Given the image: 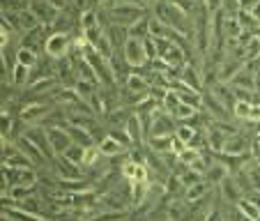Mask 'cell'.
I'll return each mask as SVG.
<instances>
[{"instance_id": "6da1fadb", "label": "cell", "mask_w": 260, "mask_h": 221, "mask_svg": "<svg viewBox=\"0 0 260 221\" xmlns=\"http://www.w3.org/2000/svg\"><path fill=\"white\" fill-rule=\"evenodd\" d=\"M69 51H72V40H69V35H64V33H51L49 37L44 40V53L49 55L51 60L67 58Z\"/></svg>"}, {"instance_id": "7a4b0ae2", "label": "cell", "mask_w": 260, "mask_h": 221, "mask_svg": "<svg viewBox=\"0 0 260 221\" xmlns=\"http://www.w3.org/2000/svg\"><path fill=\"white\" fill-rule=\"evenodd\" d=\"M23 136L28 138L30 143H32L37 150H40L42 154H44L46 159H49L51 164L55 162V152L51 150V143H49V134H46V129L42 127V124H30L28 129L23 132Z\"/></svg>"}, {"instance_id": "3957f363", "label": "cell", "mask_w": 260, "mask_h": 221, "mask_svg": "<svg viewBox=\"0 0 260 221\" xmlns=\"http://www.w3.org/2000/svg\"><path fill=\"white\" fill-rule=\"evenodd\" d=\"M108 16H111V23H118V25H124V28H129L134 21H138L141 16H145V10L132 5V3H120L118 7L108 10Z\"/></svg>"}, {"instance_id": "277c9868", "label": "cell", "mask_w": 260, "mask_h": 221, "mask_svg": "<svg viewBox=\"0 0 260 221\" xmlns=\"http://www.w3.org/2000/svg\"><path fill=\"white\" fill-rule=\"evenodd\" d=\"M122 58H124V62H127L129 69H138V67H143V65H147V55H145L143 40L129 37L122 46Z\"/></svg>"}, {"instance_id": "5b68a950", "label": "cell", "mask_w": 260, "mask_h": 221, "mask_svg": "<svg viewBox=\"0 0 260 221\" xmlns=\"http://www.w3.org/2000/svg\"><path fill=\"white\" fill-rule=\"evenodd\" d=\"M177 120L173 118L168 111L157 108L152 113V127H150V136H173L177 129Z\"/></svg>"}, {"instance_id": "8992f818", "label": "cell", "mask_w": 260, "mask_h": 221, "mask_svg": "<svg viewBox=\"0 0 260 221\" xmlns=\"http://www.w3.org/2000/svg\"><path fill=\"white\" fill-rule=\"evenodd\" d=\"M251 147H253V141H249L246 136H242V132L233 134V136L226 138V147L221 154H233V157H249Z\"/></svg>"}, {"instance_id": "52a82bcc", "label": "cell", "mask_w": 260, "mask_h": 221, "mask_svg": "<svg viewBox=\"0 0 260 221\" xmlns=\"http://www.w3.org/2000/svg\"><path fill=\"white\" fill-rule=\"evenodd\" d=\"M30 10H32V14L40 19L42 25H53L55 19H58V14H60L49 0H30Z\"/></svg>"}, {"instance_id": "ba28073f", "label": "cell", "mask_w": 260, "mask_h": 221, "mask_svg": "<svg viewBox=\"0 0 260 221\" xmlns=\"http://www.w3.org/2000/svg\"><path fill=\"white\" fill-rule=\"evenodd\" d=\"M51 111L49 104L44 102H35V104H28V106H23V111H21V122H25L30 127V124H40L42 120L46 118V113Z\"/></svg>"}, {"instance_id": "9c48e42d", "label": "cell", "mask_w": 260, "mask_h": 221, "mask_svg": "<svg viewBox=\"0 0 260 221\" xmlns=\"http://www.w3.org/2000/svg\"><path fill=\"white\" fill-rule=\"evenodd\" d=\"M46 134H49L51 150L55 152V159H58L60 154L72 145V138H69V134H67V129L64 127H51V129H46Z\"/></svg>"}, {"instance_id": "30bf717a", "label": "cell", "mask_w": 260, "mask_h": 221, "mask_svg": "<svg viewBox=\"0 0 260 221\" xmlns=\"http://www.w3.org/2000/svg\"><path fill=\"white\" fill-rule=\"evenodd\" d=\"M124 132H127L129 141H132L134 147H145V132H143V124H141V118L136 113H132L124 122Z\"/></svg>"}, {"instance_id": "8fae6325", "label": "cell", "mask_w": 260, "mask_h": 221, "mask_svg": "<svg viewBox=\"0 0 260 221\" xmlns=\"http://www.w3.org/2000/svg\"><path fill=\"white\" fill-rule=\"evenodd\" d=\"M228 175H231V168L221 162L219 154H216V162H212L210 166H207V171H205V180L210 182L212 187H219V184L226 180Z\"/></svg>"}, {"instance_id": "7c38bea8", "label": "cell", "mask_w": 260, "mask_h": 221, "mask_svg": "<svg viewBox=\"0 0 260 221\" xmlns=\"http://www.w3.org/2000/svg\"><path fill=\"white\" fill-rule=\"evenodd\" d=\"M226 134L221 132V129L214 127V122L205 129V147H210L214 154H221L223 152V147H226Z\"/></svg>"}, {"instance_id": "4fadbf2b", "label": "cell", "mask_w": 260, "mask_h": 221, "mask_svg": "<svg viewBox=\"0 0 260 221\" xmlns=\"http://www.w3.org/2000/svg\"><path fill=\"white\" fill-rule=\"evenodd\" d=\"M219 192H221V196H223V203H231V205H235V203L244 196L242 189H240V184H237V180H235V175H228L226 180L221 182Z\"/></svg>"}, {"instance_id": "5bb4252c", "label": "cell", "mask_w": 260, "mask_h": 221, "mask_svg": "<svg viewBox=\"0 0 260 221\" xmlns=\"http://www.w3.org/2000/svg\"><path fill=\"white\" fill-rule=\"evenodd\" d=\"M97 147H99V152H102L104 157H124V154H127V150H129L127 145H122V143L115 141V138L108 136V134L97 143Z\"/></svg>"}, {"instance_id": "9a60e30c", "label": "cell", "mask_w": 260, "mask_h": 221, "mask_svg": "<svg viewBox=\"0 0 260 221\" xmlns=\"http://www.w3.org/2000/svg\"><path fill=\"white\" fill-rule=\"evenodd\" d=\"M55 173H58V180H81V168L83 166H76V164L67 162L64 157H58L55 159Z\"/></svg>"}, {"instance_id": "2e32d148", "label": "cell", "mask_w": 260, "mask_h": 221, "mask_svg": "<svg viewBox=\"0 0 260 221\" xmlns=\"http://www.w3.org/2000/svg\"><path fill=\"white\" fill-rule=\"evenodd\" d=\"M14 143H16V145H19V150H21V152H23L25 157L30 159V164H32V166H35V164H44V166H49V164H51L49 159H46L44 154H42L40 150H37V147H35L32 143H30V141H28V138H25V136L16 138Z\"/></svg>"}, {"instance_id": "e0dca14e", "label": "cell", "mask_w": 260, "mask_h": 221, "mask_svg": "<svg viewBox=\"0 0 260 221\" xmlns=\"http://www.w3.org/2000/svg\"><path fill=\"white\" fill-rule=\"evenodd\" d=\"M210 189H212V184L203 177L201 182H196V184H191V187H187L184 189V203H196V201H201V198H205L207 194H210Z\"/></svg>"}, {"instance_id": "ac0fdd59", "label": "cell", "mask_w": 260, "mask_h": 221, "mask_svg": "<svg viewBox=\"0 0 260 221\" xmlns=\"http://www.w3.org/2000/svg\"><path fill=\"white\" fill-rule=\"evenodd\" d=\"M14 177L16 182L14 184H23V187H37V182H40V173L35 171L32 166H21L14 171Z\"/></svg>"}, {"instance_id": "d6986e66", "label": "cell", "mask_w": 260, "mask_h": 221, "mask_svg": "<svg viewBox=\"0 0 260 221\" xmlns=\"http://www.w3.org/2000/svg\"><path fill=\"white\" fill-rule=\"evenodd\" d=\"M64 129H67V134H69V138H72V143H79V145H83V147L97 145V143H94V138H92V134H90L88 129L76 127V124H67Z\"/></svg>"}, {"instance_id": "ffe728a7", "label": "cell", "mask_w": 260, "mask_h": 221, "mask_svg": "<svg viewBox=\"0 0 260 221\" xmlns=\"http://www.w3.org/2000/svg\"><path fill=\"white\" fill-rule=\"evenodd\" d=\"M124 88L129 90V92H141V94H147V90H150V81L143 76V74H127V79H124Z\"/></svg>"}, {"instance_id": "44dd1931", "label": "cell", "mask_w": 260, "mask_h": 221, "mask_svg": "<svg viewBox=\"0 0 260 221\" xmlns=\"http://www.w3.org/2000/svg\"><path fill=\"white\" fill-rule=\"evenodd\" d=\"M14 60L19 65H23V67H28V69H35L37 65H40V55H37V51L28 49V46H19V49H16Z\"/></svg>"}, {"instance_id": "7402d4cb", "label": "cell", "mask_w": 260, "mask_h": 221, "mask_svg": "<svg viewBox=\"0 0 260 221\" xmlns=\"http://www.w3.org/2000/svg\"><path fill=\"white\" fill-rule=\"evenodd\" d=\"M127 33H129V37H136V40H145V37H150V14H145L138 21H134V23L127 28Z\"/></svg>"}, {"instance_id": "603a6c76", "label": "cell", "mask_w": 260, "mask_h": 221, "mask_svg": "<svg viewBox=\"0 0 260 221\" xmlns=\"http://www.w3.org/2000/svg\"><path fill=\"white\" fill-rule=\"evenodd\" d=\"M235 207H237V210H240L244 216H249L251 221L260 219V205L253 201V198H249V196H242L240 201L235 203Z\"/></svg>"}, {"instance_id": "cb8c5ba5", "label": "cell", "mask_w": 260, "mask_h": 221, "mask_svg": "<svg viewBox=\"0 0 260 221\" xmlns=\"http://www.w3.org/2000/svg\"><path fill=\"white\" fill-rule=\"evenodd\" d=\"M42 28V23H40V19L32 14V10H23V12H19V30L21 33H32V30H40Z\"/></svg>"}, {"instance_id": "d4e9b609", "label": "cell", "mask_w": 260, "mask_h": 221, "mask_svg": "<svg viewBox=\"0 0 260 221\" xmlns=\"http://www.w3.org/2000/svg\"><path fill=\"white\" fill-rule=\"evenodd\" d=\"M72 203H74V207H83V210H90V207H94L99 203V196L92 192V189H88V192L72 194Z\"/></svg>"}, {"instance_id": "484cf974", "label": "cell", "mask_w": 260, "mask_h": 221, "mask_svg": "<svg viewBox=\"0 0 260 221\" xmlns=\"http://www.w3.org/2000/svg\"><path fill=\"white\" fill-rule=\"evenodd\" d=\"M198 134H201V129L191 127V124H187V122H180L177 129H175V136L180 138L184 145H193V141L198 138Z\"/></svg>"}, {"instance_id": "4316f807", "label": "cell", "mask_w": 260, "mask_h": 221, "mask_svg": "<svg viewBox=\"0 0 260 221\" xmlns=\"http://www.w3.org/2000/svg\"><path fill=\"white\" fill-rule=\"evenodd\" d=\"M32 72V69H28V67H23V65H19V62H14V67H12V72H10V83L14 85V88H21V85H28V74Z\"/></svg>"}, {"instance_id": "83f0119b", "label": "cell", "mask_w": 260, "mask_h": 221, "mask_svg": "<svg viewBox=\"0 0 260 221\" xmlns=\"http://www.w3.org/2000/svg\"><path fill=\"white\" fill-rule=\"evenodd\" d=\"M145 145L147 150H152L157 154H166L171 152V136H150Z\"/></svg>"}, {"instance_id": "f1b7e54d", "label": "cell", "mask_w": 260, "mask_h": 221, "mask_svg": "<svg viewBox=\"0 0 260 221\" xmlns=\"http://www.w3.org/2000/svg\"><path fill=\"white\" fill-rule=\"evenodd\" d=\"M251 108H253V102L251 99H235V104H233V118L235 120H249V115H251Z\"/></svg>"}, {"instance_id": "f546056e", "label": "cell", "mask_w": 260, "mask_h": 221, "mask_svg": "<svg viewBox=\"0 0 260 221\" xmlns=\"http://www.w3.org/2000/svg\"><path fill=\"white\" fill-rule=\"evenodd\" d=\"M244 62H253V60H260V35L255 33L244 46Z\"/></svg>"}, {"instance_id": "4dcf8cb0", "label": "cell", "mask_w": 260, "mask_h": 221, "mask_svg": "<svg viewBox=\"0 0 260 221\" xmlns=\"http://www.w3.org/2000/svg\"><path fill=\"white\" fill-rule=\"evenodd\" d=\"M83 154H85V147L79 145V143H72V145H69L67 150L60 154V157H64L67 162L76 164V166H83Z\"/></svg>"}, {"instance_id": "1f68e13d", "label": "cell", "mask_w": 260, "mask_h": 221, "mask_svg": "<svg viewBox=\"0 0 260 221\" xmlns=\"http://www.w3.org/2000/svg\"><path fill=\"white\" fill-rule=\"evenodd\" d=\"M32 194H35V187H23V184H12V187L7 189V196H10L12 201H16V205L23 203L25 198H30Z\"/></svg>"}, {"instance_id": "d6a6232c", "label": "cell", "mask_w": 260, "mask_h": 221, "mask_svg": "<svg viewBox=\"0 0 260 221\" xmlns=\"http://www.w3.org/2000/svg\"><path fill=\"white\" fill-rule=\"evenodd\" d=\"M102 157H104V154L99 152V147H97V145L85 147V154H83V168H85V171H92L94 166H99Z\"/></svg>"}, {"instance_id": "836d02e7", "label": "cell", "mask_w": 260, "mask_h": 221, "mask_svg": "<svg viewBox=\"0 0 260 221\" xmlns=\"http://www.w3.org/2000/svg\"><path fill=\"white\" fill-rule=\"evenodd\" d=\"M177 159H180V164H184V166H191L196 159H201V150H198V147L187 145L180 154H177Z\"/></svg>"}, {"instance_id": "e575fe53", "label": "cell", "mask_w": 260, "mask_h": 221, "mask_svg": "<svg viewBox=\"0 0 260 221\" xmlns=\"http://www.w3.org/2000/svg\"><path fill=\"white\" fill-rule=\"evenodd\" d=\"M14 127V118H12L7 111H0V134L5 138H10V132Z\"/></svg>"}, {"instance_id": "d590c367", "label": "cell", "mask_w": 260, "mask_h": 221, "mask_svg": "<svg viewBox=\"0 0 260 221\" xmlns=\"http://www.w3.org/2000/svg\"><path fill=\"white\" fill-rule=\"evenodd\" d=\"M168 3H171V5H175L177 10H182L184 14H189V16H191V14H193V10L198 7L196 0H168Z\"/></svg>"}, {"instance_id": "8d00e7d4", "label": "cell", "mask_w": 260, "mask_h": 221, "mask_svg": "<svg viewBox=\"0 0 260 221\" xmlns=\"http://www.w3.org/2000/svg\"><path fill=\"white\" fill-rule=\"evenodd\" d=\"M143 46H145L147 62H152V60L159 58V53H157V42H154V37H145V40H143Z\"/></svg>"}, {"instance_id": "74e56055", "label": "cell", "mask_w": 260, "mask_h": 221, "mask_svg": "<svg viewBox=\"0 0 260 221\" xmlns=\"http://www.w3.org/2000/svg\"><path fill=\"white\" fill-rule=\"evenodd\" d=\"M180 106V97H177V92H173V90H168V94H166V99H164V104H161V108L164 111H168V113L173 115V111Z\"/></svg>"}, {"instance_id": "f35d334b", "label": "cell", "mask_w": 260, "mask_h": 221, "mask_svg": "<svg viewBox=\"0 0 260 221\" xmlns=\"http://www.w3.org/2000/svg\"><path fill=\"white\" fill-rule=\"evenodd\" d=\"M10 42H12V30H10V25L0 21V51H5Z\"/></svg>"}, {"instance_id": "ab89813d", "label": "cell", "mask_w": 260, "mask_h": 221, "mask_svg": "<svg viewBox=\"0 0 260 221\" xmlns=\"http://www.w3.org/2000/svg\"><path fill=\"white\" fill-rule=\"evenodd\" d=\"M203 5H205V10L210 12V16H212V14H216V12L223 7V0H203Z\"/></svg>"}, {"instance_id": "60d3db41", "label": "cell", "mask_w": 260, "mask_h": 221, "mask_svg": "<svg viewBox=\"0 0 260 221\" xmlns=\"http://www.w3.org/2000/svg\"><path fill=\"white\" fill-rule=\"evenodd\" d=\"M10 72H12V69L7 67V62H5V53L0 51V81H7V79H10Z\"/></svg>"}, {"instance_id": "b9f144b4", "label": "cell", "mask_w": 260, "mask_h": 221, "mask_svg": "<svg viewBox=\"0 0 260 221\" xmlns=\"http://www.w3.org/2000/svg\"><path fill=\"white\" fill-rule=\"evenodd\" d=\"M184 147H187V145H184V143H182L180 138H177L175 134H173V136H171V152H173V154H180L182 150H184Z\"/></svg>"}, {"instance_id": "7bdbcfd3", "label": "cell", "mask_w": 260, "mask_h": 221, "mask_svg": "<svg viewBox=\"0 0 260 221\" xmlns=\"http://www.w3.org/2000/svg\"><path fill=\"white\" fill-rule=\"evenodd\" d=\"M124 3H132V5H136V7H141V10H152V5L157 3V0H124Z\"/></svg>"}, {"instance_id": "ee69618b", "label": "cell", "mask_w": 260, "mask_h": 221, "mask_svg": "<svg viewBox=\"0 0 260 221\" xmlns=\"http://www.w3.org/2000/svg\"><path fill=\"white\" fill-rule=\"evenodd\" d=\"M49 3H51V5H53L58 12H64L69 5H72V0H49Z\"/></svg>"}, {"instance_id": "f6af8a7d", "label": "cell", "mask_w": 260, "mask_h": 221, "mask_svg": "<svg viewBox=\"0 0 260 221\" xmlns=\"http://www.w3.org/2000/svg\"><path fill=\"white\" fill-rule=\"evenodd\" d=\"M237 3H240V10L251 12V10L255 7V3H258V0H237Z\"/></svg>"}, {"instance_id": "bcb514c9", "label": "cell", "mask_w": 260, "mask_h": 221, "mask_svg": "<svg viewBox=\"0 0 260 221\" xmlns=\"http://www.w3.org/2000/svg\"><path fill=\"white\" fill-rule=\"evenodd\" d=\"M120 3H124V0H102V5H104V10H113V7H118Z\"/></svg>"}, {"instance_id": "7dc6e473", "label": "cell", "mask_w": 260, "mask_h": 221, "mask_svg": "<svg viewBox=\"0 0 260 221\" xmlns=\"http://www.w3.org/2000/svg\"><path fill=\"white\" fill-rule=\"evenodd\" d=\"M251 16H253V19H255V23H258V28H260V0H258V3H255V7H253V10H251Z\"/></svg>"}, {"instance_id": "c3c4849f", "label": "cell", "mask_w": 260, "mask_h": 221, "mask_svg": "<svg viewBox=\"0 0 260 221\" xmlns=\"http://www.w3.org/2000/svg\"><path fill=\"white\" fill-rule=\"evenodd\" d=\"M255 104H258V108H260V99H258V102H255Z\"/></svg>"}]
</instances>
